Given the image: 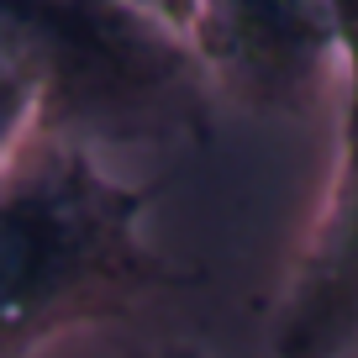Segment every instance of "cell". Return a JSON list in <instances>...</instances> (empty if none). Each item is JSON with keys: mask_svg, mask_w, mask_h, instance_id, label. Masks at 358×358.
Segmentation results:
<instances>
[{"mask_svg": "<svg viewBox=\"0 0 358 358\" xmlns=\"http://www.w3.org/2000/svg\"><path fill=\"white\" fill-rule=\"evenodd\" d=\"M148 185H122L90 148L58 137H27L0 153V353L32 358L74 327L111 322L164 290L195 285L190 268L148 243Z\"/></svg>", "mask_w": 358, "mask_h": 358, "instance_id": "cell-2", "label": "cell"}, {"mask_svg": "<svg viewBox=\"0 0 358 358\" xmlns=\"http://www.w3.org/2000/svg\"><path fill=\"white\" fill-rule=\"evenodd\" d=\"M122 358H206L195 343H148V348H132Z\"/></svg>", "mask_w": 358, "mask_h": 358, "instance_id": "cell-6", "label": "cell"}, {"mask_svg": "<svg viewBox=\"0 0 358 358\" xmlns=\"http://www.w3.org/2000/svg\"><path fill=\"white\" fill-rule=\"evenodd\" d=\"M332 6H337V32H343L348 90H358V0H332Z\"/></svg>", "mask_w": 358, "mask_h": 358, "instance_id": "cell-5", "label": "cell"}, {"mask_svg": "<svg viewBox=\"0 0 358 358\" xmlns=\"http://www.w3.org/2000/svg\"><path fill=\"white\" fill-rule=\"evenodd\" d=\"M185 32L216 101L253 116H301L343 64L332 0H216L185 6Z\"/></svg>", "mask_w": 358, "mask_h": 358, "instance_id": "cell-3", "label": "cell"}, {"mask_svg": "<svg viewBox=\"0 0 358 358\" xmlns=\"http://www.w3.org/2000/svg\"><path fill=\"white\" fill-rule=\"evenodd\" d=\"M174 6L6 0L0 6V153L27 137L74 148L206 143L216 85Z\"/></svg>", "mask_w": 358, "mask_h": 358, "instance_id": "cell-1", "label": "cell"}, {"mask_svg": "<svg viewBox=\"0 0 358 358\" xmlns=\"http://www.w3.org/2000/svg\"><path fill=\"white\" fill-rule=\"evenodd\" d=\"M280 358L358 353V90L343 111V164L274 316Z\"/></svg>", "mask_w": 358, "mask_h": 358, "instance_id": "cell-4", "label": "cell"}]
</instances>
